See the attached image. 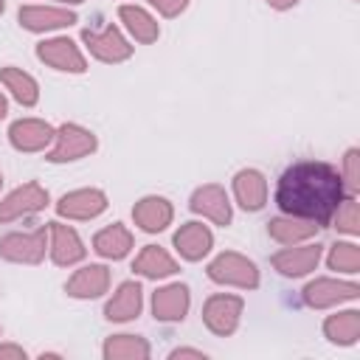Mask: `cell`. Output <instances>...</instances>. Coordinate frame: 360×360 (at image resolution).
<instances>
[{
    "instance_id": "obj_1",
    "label": "cell",
    "mask_w": 360,
    "mask_h": 360,
    "mask_svg": "<svg viewBox=\"0 0 360 360\" xmlns=\"http://www.w3.org/2000/svg\"><path fill=\"white\" fill-rule=\"evenodd\" d=\"M346 197L343 177L323 160H298L284 169L276 186V205L287 217L326 225Z\"/></svg>"
},
{
    "instance_id": "obj_2",
    "label": "cell",
    "mask_w": 360,
    "mask_h": 360,
    "mask_svg": "<svg viewBox=\"0 0 360 360\" xmlns=\"http://www.w3.org/2000/svg\"><path fill=\"white\" fill-rule=\"evenodd\" d=\"M208 278L217 284H231V287H242V290H256L259 287V270L256 264L233 250L219 253L211 264H208Z\"/></svg>"
},
{
    "instance_id": "obj_3",
    "label": "cell",
    "mask_w": 360,
    "mask_h": 360,
    "mask_svg": "<svg viewBox=\"0 0 360 360\" xmlns=\"http://www.w3.org/2000/svg\"><path fill=\"white\" fill-rule=\"evenodd\" d=\"M98 141L90 129H84L82 124H62L53 135V146L45 155L51 163H68V160H79L87 158L90 152H96Z\"/></svg>"
},
{
    "instance_id": "obj_4",
    "label": "cell",
    "mask_w": 360,
    "mask_h": 360,
    "mask_svg": "<svg viewBox=\"0 0 360 360\" xmlns=\"http://www.w3.org/2000/svg\"><path fill=\"white\" fill-rule=\"evenodd\" d=\"M82 42L87 45V51L107 65L124 62L132 56V45L127 42V37L115 28V25H104V28H84L82 31Z\"/></svg>"
},
{
    "instance_id": "obj_5",
    "label": "cell",
    "mask_w": 360,
    "mask_h": 360,
    "mask_svg": "<svg viewBox=\"0 0 360 360\" xmlns=\"http://www.w3.org/2000/svg\"><path fill=\"white\" fill-rule=\"evenodd\" d=\"M242 307H245V301H242L239 295L217 292V295H211V298L202 304V321H205V326H208L214 335L228 338V335H233L236 326H239Z\"/></svg>"
},
{
    "instance_id": "obj_6",
    "label": "cell",
    "mask_w": 360,
    "mask_h": 360,
    "mask_svg": "<svg viewBox=\"0 0 360 360\" xmlns=\"http://www.w3.org/2000/svg\"><path fill=\"white\" fill-rule=\"evenodd\" d=\"M48 248V228H37L28 233H8L0 239V256L17 264H39Z\"/></svg>"
},
{
    "instance_id": "obj_7",
    "label": "cell",
    "mask_w": 360,
    "mask_h": 360,
    "mask_svg": "<svg viewBox=\"0 0 360 360\" xmlns=\"http://www.w3.org/2000/svg\"><path fill=\"white\" fill-rule=\"evenodd\" d=\"M37 56L53 68V70H65V73H84L87 70V62L79 51V45L68 37H51V39H42L37 45Z\"/></svg>"
},
{
    "instance_id": "obj_8",
    "label": "cell",
    "mask_w": 360,
    "mask_h": 360,
    "mask_svg": "<svg viewBox=\"0 0 360 360\" xmlns=\"http://www.w3.org/2000/svg\"><path fill=\"white\" fill-rule=\"evenodd\" d=\"M48 205V191L39 183H22L0 200V222H14L20 217L37 214Z\"/></svg>"
},
{
    "instance_id": "obj_9",
    "label": "cell",
    "mask_w": 360,
    "mask_h": 360,
    "mask_svg": "<svg viewBox=\"0 0 360 360\" xmlns=\"http://www.w3.org/2000/svg\"><path fill=\"white\" fill-rule=\"evenodd\" d=\"M360 295V287L354 281L340 278H315L304 287V304L312 309H326L340 301H354Z\"/></svg>"
},
{
    "instance_id": "obj_10",
    "label": "cell",
    "mask_w": 360,
    "mask_h": 360,
    "mask_svg": "<svg viewBox=\"0 0 360 360\" xmlns=\"http://www.w3.org/2000/svg\"><path fill=\"white\" fill-rule=\"evenodd\" d=\"M107 208V194L101 188H76L59 197L56 214L68 219H93Z\"/></svg>"
},
{
    "instance_id": "obj_11",
    "label": "cell",
    "mask_w": 360,
    "mask_h": 360,
    "mask_svg": "<svg viewBox=\"0 0 360 360\" xmlns=\"http://www.w3.org/2000/svg\"><path fill=\"white\" fill-rule=\"evenodd\" d=\"M188 208L205 219H211L214 225H231V200L225 194L222 186L217 183H208V186H200L191 200H188Z\"/></svg>"
},
{
    "instance_id": "obj_12",
    "label": "cell",
    "mask_w": 360,
    "mask_h": 360,
    "mask_svg": "<svg viewBox=\"0 0 360 360\" xmlns=\"http://www.w3.org/2000/svg\"><path fill=\"white\" fill-rule=\"evenodd\" d=\"M53 135L56 129L42 118H20L8 127V141L17 152H42Z\"/></svg>"
},
{
    "instance_id": "obj_13",
    "label": "cell",
    "mask_w": 360,
    "mask_h": 360,
    "mask_svg": "<svg viewBox=\"0 0 360 360\" xmlns=\"http://www.w3.org/2000/svg\"><path fill=\"white\" fill-rule=\"evenodd\" d=\"M48 236H51L48 250H51L53 264L70 267V264H76V262L84 259L87 248L82 245L79 233H76L70 225H65V222H48Z\"/></svg>"
},
{
    "instance_id": "obj_14",
    "label": "cell",
    "mask_w": 360,
    "mask_h": 360,
    "mask_svg": "<svg viewBox=\"0 0 360 360\" xmlns=\"http://www.w3.org/2000/svg\"><path fill=\"white\" fill-rule=\"evenodd\" d=\"M17 20L25 31L42 34V31H59V28L73 25L76 14L68 8H59V6H22Z\"/></svg>"
},
{
    "instance_id": "obj_15",
    "label": "cell",
    "mask_w": 360,
    "mask_h": 360,
    "mask_svg": "<svg viewBox=\"0 0 360 360\" xmlns=\"http://www.w3.org/2000/svg\"><path fill=\"white\" fill-rule=\"evenodd\" d=\"M188 304H191V292L186 284H166V287L155 290V295H152V315H155V321L174 323V321L186 318Z\"/></svg>"
},
{
    "instance_id": "obj_16",
    "label": "cell",
    "mask_w": 360,
    "mask_h": 360,
    "mask_svg": "<svg viewBox=\"0 0 360 360\" xmlns=\"http://www.w3.org/2000/svg\"><path fill=\"white\" fill-rule=\"evenodd\" d=\"M321 245L315 242V245H301V248H284V250H278V253H273V267L281 273V276H290V278H298V276H307L309 270H315L318 267V262H321Z\"/></svg>"
},
{
    "instance_id": "obj_17",
    "label": "cell",
    "mask_w": 360,
    "mask_h": 360,
    "mask_svg": "<svg viewBox=\"0 0 360 360\" xmlns=\"http://www.w3.org/2000/svg\"><path fill=\"white\" fill-rule=\"evenodd\" d=\"M174 248L186 262H200L202 256H208V250L214 248V236L208 231V225L202 222H186L174 231Z\"/></svg>"
},
{
    "instance_id": "obj_18",
    "label": "cell",
    "mask_w": 360,
    "mask_h": 360,
    "mask_svg": "<svg viewBox=\"0 0 360 360\" xmlns=\"http://www.w3.org/2000/svg\"><path fill=\"white\" fill-rule=\"evenodd\" d=\"M107 287H110V270L104 264H84L68 278L65 292L70 298H98L107 292Z\"/></svg>"
},
{
    "instance_id": "obj_19",
    "label": "cell",
    "mask_w": 360,
    "mask_h": 360,
    "mask_svg": "<svg viewBox=\"0 0 360 360\" xmlns=\"http://www.w3.org/2000/svg\"><path fill=\"white\" fill-rule=\"evenodd\" d=\"M141 307H143V290H141V284L138 281H124V284H118V290L107 301L104 318L107 321H115V323H124V321L138 318L141 315Z\"/></svg>"
},
{
    "instance_id": "obj_20",
    "label": "cell",
    "mask_w": 360,
    "mask_h": 360,
    "mask_svg": "<svg viewBox=\"0 0 360 360\" xmlns=\"http://www.w3.org/2000/svg\"><path fill=\"white\" fill-rule=\"evenodd\" d=\"M233 197L245 211H259L267 202V180L259 169H242L233 174Z\"/></svg>"
},
{
    "instance_id": "obj_21",
    "label": "cell",
    "mask_w": 360,
    "mask_h": 360,
    "mask_svg": "<svg viewBox=\"0 0 360 360\" xmlns=\"http://www.w3.org/2000/svg\"><path fill=\"white\" fill-rule=\"evenodd\" d=\"M172 217H174L172 202H169L166 197H155V194L138 200L135 208H132V219H135V225H138L141 231H146V233H158V231H163V228L172 222Z\"/></svg>"
},
{
    "instance_id": "obj_22",
    "label": "cell",
    "mask_w": 360,
    "mask_h": 360,
    "mask_svg": "<svg viewBox=\"0 0 360 360\" xmlns=\"http://www.w3.org/2000/svg\"><path fill=\"white\" fill-rule=\"evenodd\" d=\"M93 250L104 259H124L129 250H132V233L121 225V222H112L107 228H101L96 236H93Z\"/></svg>"
},
{
    "instance_id": "obj_23",
    "label": "cell",
    "mask_w": 360,
    "mask_h": 360,
    "mask_svg": "<svg viewBox=\"0 0 360 360\" xmlns=\"http://www.w3.org/2000/svg\"><path fill=\"white\" fill-rule=\"evenodd\" d=\"M132 270L143 278H166V276H174L177 273V262L158 245H146L135 262H132Z\"/></svg>"
},
{
    "instance_id": "obj_24",
    "label": "cell",
    "mask_w": 360,
    "mask_h": 360,
    "mask_svg": "<svg viewBox=\"0 0 360 360\" xmlns=\"http://www.w3.org/2000/svg\"><path fill=\"white\" fill-rule=\"evenodd\" d=\"M323 335L329 338V343L338 346H352L360 338V312L357 309H343L335 312L323 321Z\"/></svg>"
},
{
    "instance_id": "obj_25",
    "label": "cell",
    "mask_w": 360,
    "mask_h": 360,
    "mask_svg": "<svg viewBox=\"0 0 360 360\" xmlns=\"http://www.w3.org/2000/svg\"><path fill=\"white\" fill-rule=\"evenodd\" d=\"M118 17H121L124 28H127L138 42H143V45H149V42H155V39L160 37L158 20H155L146 8H141V6H121V8H118Z\"/></svg>"
},
{
    "instance_id": "obj_26",
    "label": "cell",
    "mask_w": 360,
    "mask_h": 360,
    "mask_svg": "<svg viewBox=\"0 0 360 360\" xmlns=\"http://www.w3.org/2000/svg\"><path fill=\"white\" fill-rule=\"evenodd\" d=\"M0 82L14 96V101H20L22 107H34L39 101V84L22 68H3L0 70Z\"/></svg>"
},
{
    "instance_id": "obj_27",
    "label": "cell",
    "mask_w": 360,
    "mask_h": 360,
    "mask_svg": "<svg viewBox=\"0 0 360 360\" xmlns=\"http://www.w3.org/2000/svg\"><path fill=\"white\" fill-rule=\"evenodd\" d=\"M318 228L321 225H315L309 219H298V217H276L267 222V233L281 245H298V242L315 236Z\"/></svg>"
},
{
    "instance_id": "obj_28",
    "label": "cell",
    "mask_w": 360,
    "mask_h": 360,
    "mask_svg": "<svg viewBox=\"0 0 360 360\" xmlns=\"http://www.w3.org/2000/svg\"><path fill=\"white\" fill-rule=\"evenodd\" d=\"M101 354L107 360H146L149 357V343L138 335H112L104 340Z\"/></svg>"
},
{
    "instance_id": "obj_29",
    "label": "cell",
    "mask_w": 360,
    "mask_h": 360,
    "mask_svg": "<svg viewBox=\"0 0 360 360\" xmlns=\"http://www.w3.org/2000/svg\"><path fill=\"white\" fill-rule=\"evenodd\" d=\"M326 264H329V270L354 276V273L360 270V248H357L354 242H335V245L329 248Z\"/></svg>"
},
{
    "instance_id": "obj_30",
    "label": "cell",
    "mask_w": 360,
    "mask_h": 360,
    "mask_svg": "<svg viewBox=\"0 0 360 360\" xmlns=\"http://www.w3.org/2000/svg\"><path fill=\"white\" fill-rule=\"evenodd\" d=\"M335 219V228L349 233V236H357L360 233V217H357V202L354 197H343V202L338 205V211L332 214Z\"/></svg>"
},
{
    "instance_id": "obj_31",
    "label": "cell",
    "mask_w": 360,
    "mask_h": 360,
    "mask_svg": "<svg viewBox=\"0 0 360 360\" xmlns=\"http://www.w3.org/2000/svg\"><path fill=\"white\" fill-rule=\"evenodd\" d=\"M343 186L349 188V194H354L360 188V149H349L343 158Z\"/></svg>"
},
{
    "instance_id": "obj_32",
    "label": "cell",
    "mask_w": 360,
    "mask_h": 360,
    "mask_svg": "<svg viewBox=\"0 0 360 360\" xmlns=\"http://www.w3.org/2000/svg\"><path fill=\"white\" fill-rule=\"evenodd\" d=\"M149 6L158 8L163 17H177L188 6V0H149Z\"/></svg>"
},
{
    "instance_id": "obj_33",
    "label": "cell",
    "mask_w": 360,
    "mask_h": 360,
    "mask_svg": "<svg viewBox=\"0 0 360 360\" xmlns=\"http://www.w3.org/2000/svg\"><path fill=\"white\" fill-rule=\"evenodd\" d=\"M0 360H25V349H20L14 343H3L0 346Z\"/></svg>"
},
{
    "instance_id": "obj_34",
    "label": "cell",
    "mask_w": 360,
    "mask_h": 360,
    "mask_svg": "<svg viewBox=\"0 0 360 360\" xmlns=\"http://www.w3.org/2000/svg\"><path fill=\"white\" fill-rule=\"evenodd\" d=\"M169 357H172V360H177V357H197V360H202L205 352H200V349H174Z\"/></svg>"
},
{
    "instance_id": "obj_35",
    "label": "cell",
    "mask_w": 360,
    "mask_h": 360,
    "mask_svg": "<svg viewBox=\"0 0 360 360\" xmlns=\"http://www.w3.org/2000/svg\"><path fill=\"white\" fill-rule=\"evenodd\" d=\"M270 8H278V11H284V8H292V6H298L301 0H264Z\"/></svg>"
},
{
    "instance_id": "obj_36",
    "label": "cell",
    "mask_w": 360,
    "mask_h": 360,
    "mask_svg": "<svg viewBox=\"0 0 360 360\" xmlns=\"http://www.w3.org/2000/svg\"><path fill=\"white\" fill-rule=\"evenodd\" d=\"M6 112H8V101H6V96L0 93V118H6Z\"/></svg>"
},
{
    "instance_id": "obj_37",
    "label": "cell",
    "mask_w": 360,
    "mask_h": 360,
    "mask_svg": "<svg viewBox=\"0 0 360 360\" xmlns=\"http://www.w3.org/2000/svg\"><path fill=\"white\" fill-rule=\"evenodd\" d=\"M56 3H70L73 6V3H82V0H56Z\"/></svg>"
},
{
    "instance_id": "obj_38",
    "label": "cell",
    "mask_w": 360,
    "mask_h": 360,
    "mask_svg": "<svg viewBox=\"0 0 360 360\" xmlns=\"http://www.w3.org/2000/svg\"><path fill=\"white\" fill-rule=\"evenodd\" d=\"M3 8H6V0H0V14H3Z\"/></svg>"
},
{
    "instance_id": "obj_39",
    "label": "cell",
    "mask_w": 360,
    "mask_h": 360,
    "mask_svg": "<svg viewBox=\"0 0 360 360\" xmlns=\"http://www.w3.org/2000/svg\"><path fill=\"white\" fill-rule=\"evenodd\" d=\"M0 186H3V177H0Z\"/></svg>"
},
{
    "instance_id": "obj_40",
    "label": "cell",
    "mask_w": 360,
    "mask_h": 360,
    "mask_svg": "<svg viewBox=\"0 0 360 360\" xmlns=\"http://www.w3.org/2000/svg\"><path fill=\"white\" fill-rule=\"evenodd\" d=\"M0 332H3V329H0Z\"/></svg>"
}]
</instances>
